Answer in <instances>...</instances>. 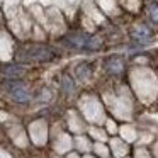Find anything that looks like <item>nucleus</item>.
<instances>
[{
  "label": "nucleus",
  "mask_w": 158,
  "mask_h": 158,
  "mask_svg": "<svg viewBox=\"0 0 158 158\" xmlns=\"http://www.w3.org/2000/svg\"><path fill=\"white\" fill-rule=\"evenodd\" d=\"M150 17H151V21H153V22H158V4L151 5V9H150Z\"/></svg>",
  "instance_id": "4"
},
{
  "label": "nucleus",
  "mask_w": 158,
  "mask_h": 158,
  "mask_svg": "<svg viewBox=\"0 0 158 158\" xmlns=\"http://www.w3.org/2000/svg\"><path fill=\"white\" fill-rule=\"evenodd\" d=\"M133 36L136 39H139V41H146V39L150 38V31H148L144 26H139V27H136L133 31Z\"/></svg>",
  "instance_id": "3"
},
{
  "label": "nucleus",
  "mask_w": 158,
  "mask_h": 158,
  "mask_svg": "<svg viewBox=\"0 0 158 158\" xmlns=\"http://www.w3.org/2000/svg\"><path fill=\"white\" fill-rule=\"evenodd\" d=\"M65 43L77 49H94L100 46L99 41H95L94 38H90L87 34H68L65 38Z\"/></svg>",
  "instance_id": "2"
},
{
  "label": "nucleus",
  "mask_w": 158,
  "mask_h": 158,
  "mask_svg": "<svg viewBox=\"0 0 158 158\" xmlns=\"http://www.w3.org/2000/svg\"><path fill=\"white\" fill-rule=\"evenodd\" d=\"M51 49L46 48L44 44H27L22 46L19 49L17 56L22 61H43V60H49L51 58Z\"/></svg>",
  "instance_id": "1"
}]
</instances>
